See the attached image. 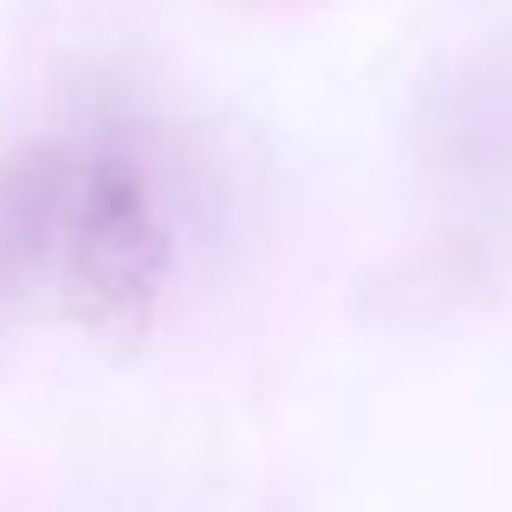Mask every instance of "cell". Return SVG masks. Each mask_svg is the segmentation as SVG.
I'll use <instances>...</instances> for the list:
<instances>
[{"mask_svg":"<svg viewBox=\"0 0 512 512\" xmlns=\"http://www.w3.org/2000/svg\"><path fill=\"white\" fill-rule=\"evenodd\" d=\"M65 137H33L0 156V318L26 299H52L59 260V214H65Z\"/></svg>","mask_w":512,"mask_h":512,"instance_id":"obj_2","label":"cell"},{"mask_svg":"<svg viewBox=\"0 0 512 512\" xmlns=\"http://www.w3.org/2000/svg\"><path fill=\"white\" fill-rule=\"evenodd\" d=\"M65 163V214L52 299L78 331L137 344L175 279V214L156 156L130 130H78Z\"/></svg>","mask_w":512,"mask_h":512,"instance_id":"obj_1","label":"cell"}]
</instances>
